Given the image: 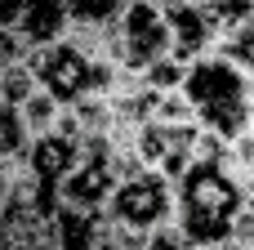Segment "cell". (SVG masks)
Here are the masks:
<instances>
[{
  "mask_svg": "<svg viewBox=\"0 0 254 250\" xmlns=\"http://www.w3.org/2000/svg\"><path fill=\"white\" fill-rule=\"evenodd\" d=\"M179 94L192 107V121L219 139H237L254 121V81L237 72L223 54H201L183 63Z\"/></svg>",
  "mask_w": 254,
  "mask_h": 250,
  "instance_id": "cell-1",
  "label": "cell"
},
{
  "mask_svg": "<svg viewBox=\"0 0 254 250\" xmlns=\"http://www.w3.org/2000/svg\"><path fill=\"white\" fill-rule=\"evenodd\" d=\"M241 201H246V192L237 188V179L228 174L223 161H192L174 179V228L196 250L223 246Z\"/></svg>",
  "mask_w": 254,
  "mask_h": 250,
  "instance_id": "cell-2",
  "label": "cell"
},
{
  "mask_svg": "<svg viewBox=\"0 0 254 250\" xmlns=\"http://www.w3.org/2000/svg\"><path fill=\"white\" fill-rule=\"evenodd\" d=\"M27 67H31L36 89H45L58 107H76L80 98H107L121 81L116 63L71 45L67 36H58L49 45H36L27 54Z\"/></svg>",
  "mask_w": 254,
  "mask_h": 250,
  "instance_id": "cell-3",
  "label": "cell"
},
{
  "mask_svg": "<svg viewBox=\"0 0 254 250\" xmlns=\"http://www.w3.org/2000/svg\"><path fill=\"white\" fill-rule=\"evenodd\" d=\"M103 224L125 228V233H152L161 224H174V183L156 170L116 179V188L103 206Z\"/></svg>",
  "mask_w": 254,
  "mask_h": 250,
  "instance_id": "cell-4",
  "label": "cell"
},
{
  "mask_svg": "<svg viewBox=\"0 0 254 250\" xmlns=\"http://www.w3.org/2000/svg\"><path fill=\"white\" fill-rule=\"evenodd\" d=\"M196 139H201L196 121H143L134 130V157L143 161V170H156L174 183L196 161Z\"/></svg>",
  "mask_w": 254,
  "mask_h": 250,
  "instance_id": "cell-5",
  "label": "cell"
},
{
  "mask_svg": "<svg viewBox=\"0 0 254 250\" xmlns=\"http://www.w3.org/2000/svg\"><path fill=\"white\" fill-rule=\"evenodd\" d=\"M112 188H116V157L107 148H94V152H80L76 166L58 179V206L80 215H103Z\"/></svg>",
  "mask_w": 254,
  "mask_h": 250,
  "instance_id": "cell-6",
  "label": "cell"
},
{
  "mask_svg": "<svg viewBox=\"0 0 254 250\" xmlns=\"http://www.w3.org/2000/svg\"><path fill=\"white\" fill-rule=\"evenodd\" d=\"M165 9V27H170V58L192 63L201 54H214L219 31L214 18L205 13V0H188V4H161Z\"/></svg>",
  "mask_w": 254,
  "mask_h": 250,
  "instance_id": "cell-7",
  "label": "cell"
},
{
  "mask_svg": "<svg viewBox=\"0 0 254 250\" xmlns=\"http://www.w3.org/2000/svg\"><path fill=\"white\" fill-rule=\"evenodd\" d=\"M67 31V0H22V22H18V36L36 49V45H49Z\"/></svg>",
  "mask_w": 254,
  "mask_h": 250,
  "instance_id": "cell-8",
  "label": "cell"
},
{
  "mask_svg": "<svg viewBox=\"0 0 254 250\" xmlns=\"http://www.w3.org/2000/svg\"><path fill=\"white\" fill-rule=\"evenodd\" d=\"M18 121H22V130H27V139H40V134H54V125H58V116H63V107L45 94V89H31L18 107Z\"/></svg>",
  "mask_w": 254,
  "mask_h": 250,
  "instance_id": "cell-9",
  "label": "cell"
},
{
  "mask_svg": "<svg viewBox=\"0 0 254 250\" xmlns=\"http://www.w3.org/2000/svg\"><path fill=\"white\" fill-rule=\"evenodd\" d=\"M214 54H223L237 72H246V76L254 81V18L246 22V27H237V31H228V36H219Z\"/></svg>",
  "mask_w": 254,
  "mask_h": 250,
  "instance_id": "cell-10",
  "label": "cell"
},
{
  "mask_svg": "<svg viewBox=\"0 0 254 250\" xmlns=\"http://www.w3.org/2000/svg\"><path fill=\"white\" fill-rule=\"evenodd\" d=\"M125 0H67V27H107Z\"/></svg>",
  "mask_w": 254,
  "mask_h": 250,
  "instance_id": "cell-11",
  "label": "cell"
},
{
  "mask_svg": "<svg viewBox=\"0 0 254 250\" xmlns=\"http://www.w3.org/2000/svg\"><path fill=\"white\" fill-rule=\"evenodd\" d=\"M232 250H254V197H246L232 215V228H228V242Z\"/></svg>",
  "mask_w": 254,
  "mask_h": 250,
  "instance_id": "cell-12",
  "label": "cell"
},
{
  "mask_svg": "<svg viewBox=\"0 0 254 250\" xmlns=\"http://www.w3.org/2000/svg\"><path fill=\"white\" fill-rule=\"evenodd\" d=\"M143 250H196L174 224H161V228H152L147 237H143Z\"/></svg>",
  "mask_w": 254,
  "mask_h": 250,
  "instance_id": "cell-13",
  "label": "cell"
},
{
  "mask_svg": "<svg viewBox=\"0 0 254 250\" xmlns=\"http://www.w3.org/2000/svg\"><path fill=\"white\" fill-rule=\"evenodd\" d=\"M22 22V0H0V31H18Z\"/></svg>",
  "mask_w": 254,
  "mask_h": 250,
  "instance_id": "cell-14",
  "label": "cell"
},
{
  "mask_svg": "<svg viewBox=\"0 0 254 250\" xmlns=\"http://www.w3.org/2000/svg\"><path fill=\"white\" fill-rule=\"evenodd\" d=\"M156 4H188V0H156Z\"/></svg>",
  "mask_w": 254,
  "mask_h": 250,
  "instance_id": "cell-15",
  "label": "cell"
}]
</instances>
